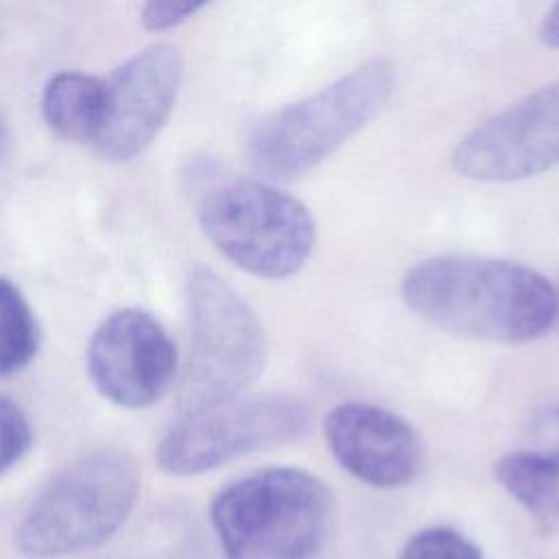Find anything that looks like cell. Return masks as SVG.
Instances as JSON below:
<instances>
[{
  "label": "cell",
  "instance_id": "cell-1",
  "mask_svg": "<svg viewBox=\"0 0 559 559\" xmlns=\"http://www.w3.org/2000/svg\"><path fill=\"white\" fill-rule=\"evenodd\" d=\"M402 299L426 323L476 341L526 343L557 323L555 286L509 260H421L402 280Z\"/></svg>",
  "mask_w": 559,
  "mask_h": 559
},
{
  "label": "cell",
  "instance_id": "cell-2",
  "mask_svg": "<svg viewBox=\"0 0 559 559\" xmlns=\"http://www.w3.org/2000/svg\"><path fill=\"white\" fill-rule=\"evenodd\" d=\"M192 197L203 234L251 275L290 277L314 249L317 225L310 210L266 181L203 164L192 170Z\"/></svg>",
  "mask_w": 559,
  "mask_h": 559
},
{
  "label": "cell",
  "instance_id": "cell-3",
  "mask_svg": "<svg viewBox=\"0 0 559 559\" xmlns=\"http://www.w3.org/2000/svg\"><path fill=\"white\" fill-rule=\"evenodd\" d=\"M210 518L225 559H314L334 524V496L306 469L269 467L218 491Z\"/></svg>",
  "mask_w": 559,
  "mask_h": 559
},
{
  "label": "cell",
  "instance_id": "cell-4",
  "mask_svg": "<svg viewBox=\"0 0 559 559\" xmlns=\"http://www.w3.org/2000/svg\"><path fill=\"white\" fill-rule=\"evenodd\" d=\"M393 85V66L371 59L314 94L266 114L249 133V164L273 181L308 175L384 109Z\"/></svg>",
  "mask_w": 559,
  "mask_h": 559
},
{
  "label": "cell",
  "instance_id": "cell-5",
  "mask_svg": "<svg viewBox=\"0 0 559 559\" xmlns=\"http://www.w3.org/2000/svg\"><path fill=\"white\" fill-rule=\"evenodd\" d=\"M140 489L131 456L87 454L39 491L17 526V546L33 557H57L105 542L129 515Z\"/></svg>",
  "mask_w": 559,
  "mask_h": 559
},
{
  "label": "cell",
  "instance_id": "cell-6",
  "mask_svg": "<svg viewBox=\"0 0 559 559\" xmlns=\"http://www.w3.org/2000/svg\"><path fill=\"white\" fill-rule=\"evenodd\" d=\"M190 354L179 386V413L240 397L262 373L266 338L255 312L214 271L197 266L186 286Z\"/></svg>",
  "mask_w": 559,
  "mask_h": 559
},
{
  "label": "cell",
  "instance_id": "cell-7",
  "mask_svg": "<svg viewBox=\"0 0 559 559\" xmlns=\"http://www.w3.org/2000/svg\"><path fill=\"white\" fill-rule=\"evenodd\" d=\"M308 424L310 408L295 395H240L181 413L157 445V463L177 476L203 474L242 454L295 441Z\"/></svg>",
  "mask_w": 559,
  "mask_h": 559
},
{
  "label": "cell",
  "instance_id": "cell-8",
  "mask_svg": "<svg viewBox=\"0 0 559 559\" xmlns=\"http://www.w3.org/2000/svg\"><path fill=\"white\" fill-rule=\"evenodd\" d=\"M559 164V81L539 87L472 129L454 148L459 175L507 183Z\"/></svg>",
  "mask_w": 559,
  "mask_h": 559
},
{
  "label": "cell",
  "instance_id": "cell-9",
  "mask_svg": "<svg viewBox=\"0 0 559 559\" xmlns=\"http://www.w3.org/2000/svg\"><path fill=\"white\" fill-rule=\"evenodd\" d=\"M87 371L98 393L116 406L144 408L170 389L177 349L157 319L138 308H122L94 330Z\"/></svg>",
  "mask_w": 559,
  "mask_h": 559
},
{
  "label": "cell",
  "instance_id": "cell-10",
  "mask_svg": "<svg viewBox=\"0 0 559 559\" xmlns=\"http://www.w3.org/2000/svg\"><path fill=\"white\" fill-rule=\"evenodd\" d=\"M181 83L175 46L155 44L127 59L105 81L103 124L94 148L114 162L140 155L166 124Z\"/></svg>",
  "mask_w": 559,
  "mask_h": 559
},
{
  "label": "cell",
  "instance_id": "cell-11",
  "mask_svg": "<svg viewBox=\"0 0 559 559\" xmlns=\"http://www.w3.org/2000/svg\"><path fill=\"white\" fill-rule=\"evenodd\" d=\"M325 441L354 478L371 487H400L421 465V439L400 415L362 402L334 406L325 417Z\"/></svg>",
  "mask_w": 559,
  "mask_h": 559
},
{
  "label": "cell",
  "instance_id": "cell-12",
  "mask_svg": "<svg viewBox=\"0 0 559 559\" xmlns=\"http://www.w3.org/2000/svg\"><path fill=\"white\" fill-rule=\"evenodd\" d=\"M105 111V81L83 72L55 74L41 94V114L48 127L72 142L94 144Z\"/></svg>",
  "mask_w": 559,
  "mask_h": 559
},
{
  "label": "cell",
  "instance_id": "cell-13",
  "mask_svg": "<svg viewBox=\"0 0 559 559\" xmlns=\"http://www.w3.org/2000/svg\"><path fill=\"white\" fill-rule=\"evenodd\" d=\"M496 480L515 498L535 526L552 535L559 531V465L528 450L500 456L493 465Z\"/></svg>",
  "mask_w": 559,
  "mask_h": 559
},
{
  "label": "cell",
  "instance_id": "cell-14",
  "mask_svg": "<svg viewBox=\"0 0 559 559\" xmlns=\"http://www.w3.org/2000/svg\"><path fill=\"white\" fill-rule=\"evenodd\" d=\"M39 328L20 288L0 277V378L22 371L37 354Z\"/></svg>",
  "mask_w": 559,
  "mask_h": 559
},
{
  "label": "cell",
  "instance_id": "cell-15",
  "mask_svg": "<svg viewBox=\"0 0 559 559\" xmlns=\"http://www.w3.org/2000/svg\"><path fill=\"white\" fill-rule=\"evenodd\" d=\"M397 559H483V552L459 531L432 526L415 533Z\"/></svg>",
  "mask_w": 559,
  "mask_h": 559
},
{
  "label": "cell",
  "instance_id": "cell-16",
  "mask_svg": "<svg viewBox=\"0 0 559 559\" xmlns=\"http://www.w3.org/2000/svg\"><path fill=\"white\" fill-rule=\"evenodd\" d=\"M31 424L22 408L0 395V476L11 469L31 448Z\"/></svg>",
  "mask_w": 559,
  "mask_h": 559
},
{
  "label": "cell",
  "instance_id": "cell-17",
  "mask_svg": "<svg viewBox=\"0 0 559 559\" xmlns=\"http://www.w3.org/2000/svg\"><path fill=\"white\" fill-rule=\"evenodd\" d=\"M559 465V400L542 406L528 421L526 448Z\"/></svg>",
  "mask_w": 559,
  "mask_h": 559
},
{
  "label": "cell",
  "instance_id": "cell-18",
  "mask_svg": "<svg viewBox=\"0 0 559 559\" xmlns=\"http://www.w3.org/2000/svg\"><path fill=\"white\" fill-rule=\"evenodd\" d=\"M201 9V4L190 2H148L142 9V22L148 31H166L181 22H186L190 15H194Z\"/></svg>",
  "mask_w": 559,
  "mask_h": 559
},
{
  "label": "cell",
  "instance_id": "cell-19",
  "mask_svg": "<svg viewBox=\"0 0 559 559\" xmlns=\"http://www.w3.org/2000/svg\"><path fill=\"white\" fill-rule=\"evenodd\" d=\"M537 35H539L542 44H546L550 48H559V2L552 4L548 9V13L542 17Z\"/></svg>",
  "mask_w": 559,
  "mask_h": 559
},
{
  "label": "cell",
  "instance_id": "cell-20",
  "mask_svg": "<svg viewBox=\"0 0 559 559\" xmlns=\"http://www.w3.org/2000/svg\"><path fill=\"white\" fill-rule=\"evenodd\" d=\"M4 142H7V127H4V122H2V118H0V153H2V148H4Z\"/></svg>",
  "mask_w": 559,
  "mask_h": 559
},
{
  "label": "cell",
  "instance_id": "cell-21",
  "mask_svg": "<svg viewBox=\"0 0 559 559\" xmlns=\"http://www.w3.org/2000/svg\"><path fill=\"white\" fill-rule=\"evenodd\" d=\"M555 293H557V323H559V286H555Z\"/></svg>",
  "mask_w": 559,
  "mask_h": 559
}]
</instances>
